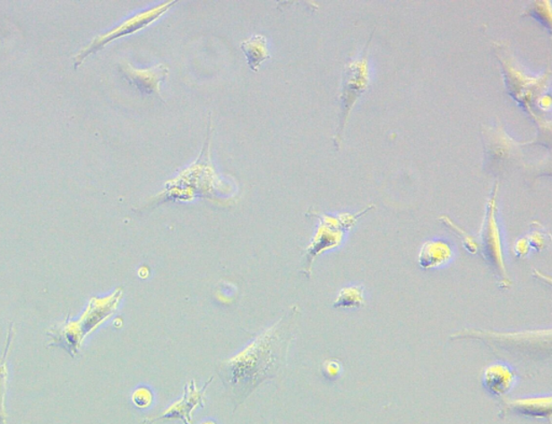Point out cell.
I'll list each match as a JSON object with an SVG mask.
<instances>
[{
  "label": "cell",
  "instance_id": "obj_1",
  "mask_svg": "<svg viewBox=\"0 0 552 424\" xmlns=\"http://www.w3.org/2000/svg\"><path fill=\"white\" fill-rule=\"evenodd\" d=\"M282 322L283 318L259 334L241 352L221 363L222 378L235 394L246 396L278 373L288 348Z\"/></svg>",
  "mask_w": 552,
  "mask_h": 424
},
{
  "label": "cell",
  "instance_id": "obj_2",
  "mask_svg": "<svg viewBox=\"0 0 552 424\" xmlns=\"http://www.w3.org/2000/svg\"><path fill=\"white\" fill-rule=\"evenodd\" d=\"M122 298H124V289L116 288L113 293L105 298L90 299L87 310H84L81 319L73 321L67 317L65 321L47 331V335L51 338L49 347L65 349L75 358L84 339L116 314Z\"/></svg>",
  "mask_w": 552,
  "mask_h": 424
},
{
  "label": "cell",
  "instance_id": "obj_3",
  "mask_svg": "<svg viewBox=\"0 0 552 424\" xmlns=\"http://www.w3.org/2000/svg\"><path fill=\"white\" fill-rule=\"evenodd\" d=\"M369 86V67L368 58L364 55L357 60L349 62L345 65L343 72V81L341 95H340V106H341V114H340V124L338 127L334 142L339 147L341 142L345 126H347L349 114L355 104L360 97L366 92Z\"/></svg>",
  "mask_w": 552,
  "mask_h": 424
},
{
  "label": "cell",
  "instance_id": "obj_4",
  "mask_svg": "<svg viewBox=\"0 0 552 424\" xmlns=\"http://www.w3.org/2000/svg\"><path fill=\"white\" fill-rule=\"evenodd\" d=\"M175 4H177V2H167L159 4L157 7L148 9L144 13L133 15V17L124 21V22L116 26V28L109 30L108 33L97 37L91 44L78 53L75 60L76 68L81 66L88 56L103 49L109 42L118 39L120 37L134 34L136 31L147 28L148 25L155 22V21L162 17L164 13H167L168 10L175 6Z\"/></svg>",
  "mask_w": 552,
  "mask_h": 424
},
{
  "label": "cell",
  "instance_id": "obj_5",
  "mask_svg": "<svg viewBox=\"0 0 552 424\" xmlns=\"http://www.w3.org/2000/svg\"><path fill=\"white\" fill-rule=\"evenodd\" d=\"M213 380L214 378H211L207 381L203 388L201 389L196 386L195 380L191 381V383L185 385L182 399H179L173 405L167 408L161 416L151 418L148 423L179 419L184 424H191L193 422L194 411L198 410V408L204 407L206 389L209 388L210 384Z\"/></svg>",
  "mask_w": 552,
  "mask_h": 424
},
{
  "label": "cell",
  "instance_id": "obj_6",
  "mask_svg": "<svg viewBox=\"0 0 552 424\" xmlns=\"http://www.w3.org/2000/svg\"><path fill=\"white\" fill-rule=\"evenodd\" d=\"M120 69L126 81L133 84L138 91L142 94L156 95L162 98L160 86L168 75V67L166 64H159L152 68L137 69L130 64L124 63L121 64Z\"/></svg>",
  "mask_w": 552,
  "mask_h": 424
},
{
  "label": "cell",
  "instance_id": "obj_7",
  "mask_svg": "<svg viewBox=\"0 0 552 424\" xmlns=\"http://www.w3.org/2000/svg\"><path fill=\"white\" fill-rule=\"evenodd\" d=\"M342 240L343 233L340 229L321 224L309 247L306 248L307 267H309L307 273L311 272L313 261L317 256L329 249L338 247Z\"/></svg>",
  "mask_w": 552,
  "mask_h": 424
},
{
  "label": "cell",
  "instance_id": "obj_8",
  "mask_svg": "<svg viewBox=\"0 0 552 424\" xmlns=\"http://www.w3.org/2000/svg\"><path fill=\"white\" fill-rule=\"evenodd\" d=\"M453 258V249L444 241H431L424 243L420 254H418V264L423 268H434L442 267Z\"/></svg>",
  "mask_w": 552,
  "mask_h": 424
},
{
  "label": "cell",
  "instance_id": "obj_9",
  "mask_svg": "<svg viewBox=\"0 0 552 424\" xmlns=\"http://www.w3.org/2000/svg\"><path fill=\"white\" fill-rule=\"evenodd\" d=\"M241 49L246 56L249 68L254 72H259L262 64L270 58L268 41L263 35H254L244 40Z\"/></svg>",
  "mask_w": 552,
  "mask_h": 424
},
{
  "label": "cell",
  "instance_id": "obj_10",
  "mask_svg": "<svg viewBox=\"0 0 552 424\" xmlns=\"http://www.w3.org/2000/svg\"><path fill=\"white\" fill-rule=\"evenodd\" d=\"M14 338V326L9 327L3 356L0 357V424H7L8 413L6 408V395L8 390V368L7 359L12 349Z\"/></svg>",
  "mask_w": 552,
  "mask_h": 424
},
{
  "label": "cell",
  "instance_id": "obj_11",
  "mask_svg": "<svg viewBox=\"0 0 552 424\" xmlns=\"http://www.w3.org/2000/svg\"><path fill=\"white\" fill-rule=\"evenodd\" d=\"M512 370L503 365H492L486 369L485 385L493 394H503L512 388L513 384Z\"/></svg>",
  "mask_w": 552,
  "mask_h": 424
},
{
  "label": "cell",
  "instance_id": "obj_12",
  "mask_svg": "<svg viewBox=\"0 0 552 424\" xmlns=\"http://www.w3.org/2000/svg\"><path fill=\"white\" fill-rule=\"evenodd\" d=\"M364 305V294L362 287H349L340 291L337 301L333 306L336 309L343 307V309H354V307H362Z\"/></svg>",
  "mask_w": 552,
  "mask_h": 424
},
{
  "label": "cell",
  "instance_id": "obj_13",
  "mask_svg": "<svg viewBox=\"0 0 552 424\" xmlns=\"http://www.w3.org/2000/svg\"><path fill=\"white\" fill-rule=\"evenodd\" d=\"M132 402L140 410H146L151 407L153 402L152 391L146 386H138L137 389L133 392Z\"/></svg>",
  "mask_w": 552,
  "mask_h": 424
},
{
  "label": "cell",
  "instance_id": "obj_14",
  "mask_svg": "<svg viewBox=\"0 0 552 424\" xmlns=\"http://www.w3.org/2000/svg\"><path fill=\"white\" fill-rule=\"evenodd\" d=\"M442 220L444 222L445 225L450 226L451 229H454L456 233L458 232L460 233L461 237H463L465 247L469 249V250L471 253H475L477 251L478 246H477L476 242L472 240V237H470V235H467L463 230H461L459 226H456L453 221L447 218V216H442Z\"/></svg>",
  "mask_w": 552,
  "mask_h": 424
},
{
  "label": "cell",
  "instance_id": "obj_15",
  "mask_svg": "<svg viewBox=\"0 0 552 424\" xmlns=\"http://www.w3.org/2000/svg\"><path fill=\"white\" fill-rule=\"evenodd\" d=\"M547 238L543 231H534L528 238L529 245L536 249V250H541L547 246Z\"/></svg>",
  "mask_w": 552,
  "mask_h": 424
},
{
  "label": "cell",
  "instance_id": "obj_16",
  "mask_svg": "<svg viewBox=\"0 0 552 424\" xmlns=\"http://www.w3.org/2000/svg\"><path fill=\"white\" fill-rule=\"evenodd\" d=\"M323 370H325V375L328 378H336L340 372H341V364L331 360V361H326L325 364H323Z\"/></svg>",
  "mask_w": 552,
  "mask_h": 424
},
{
  "label": "cell",
  "instance_id": "obj_17",
  "mask_svg": "<svg viewBox=\"0 0 552 424\" xmlns=\"http://www.w3.org/2000/svg\"><path fill=\"white\" fill-rule=\"evenodd\" d=\"M530 245L528 242V238H522L516 242L514 245V251H516L517 256L524 257L527 256L529 252Z\"/></svg>",
  "mask_w": 552,
  "mask_h": 424
},
{
  "label": "cell",
  "instance_id": "obj_18",
  "mask_svg": "<svg viewBox=\"0 0 552 424\" xmlns=\"http://www.w3.org/2000/svg\"><path fill=\"white\" fill-rule=\"evenodd\" d=\"M137 273H138V276H140V278L147 279L148 277H150L151 269L148 267H140V269H138Z\"/></svg>",
  "mask_w": 552,
  "mask_h": 424
},
{
  "label": "cell",
  "instance_id": "obj_19",
  "mask_svg": "<svg viewBox=\"0 0 552 424\" xmlns=\"http://www.w3.org/2000/svg\"><path fill=\"white\" fill-rule=\"evenodd\" d=\"M201 424H216V422L209 420V421L202 422Z\"/></svg>",
  "mask_w": 552,
  "mask_h": 424
}]
</instances>
